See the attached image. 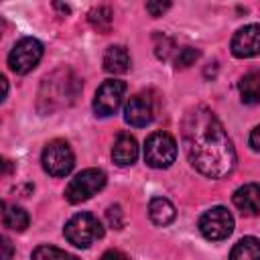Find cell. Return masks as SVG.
<instances>
[{"label":"cell","mask_w":260,"mask_h":260,"mask_svg":"<svg viewBox=\"0 0 260 260\" xmlns=\"http://www.w3.org/2000/svg\"><path fill=\"white\" fill-rule=\"evenodd\" d=\"M183 146L189 162L209 179H221L236 167V148L217 116L195 106L183 120Z\"/></svg>","instance_id":"6da1fadb"},{"label":"cell","mask_w":260,"mask_h":260,"mask_svg":"<svg viewBox=\"0 0 260 260\" xmlns=\"http://www.w3.org/2000/svg\"><path fill=\"white\" fill-rule=\"evenodd\" d=\"M81 89V79L71 69H57L47 75L39 89V110L51 114L55 110L67 108L75 102Z\"/></svg>","instance_id":"7a4b0ae2"},{"label":"cell","mask_w":260,"mask_h":260,"mask_svg":"<svg viewBox=\"0 0 260 260\" xmlns=\"http://www.w3.org/2000/svg\"><path fill=\"white\" fill-rule=\"evenodd\" d=\"M63 234L69 240V244H73L77 248H89L95 240H100L104 236V228L95 215L81 211L65 223Z\"/></svg>","instance_id":"3957f363"},{"label":"cell","mask_w":260,"mask_h":260,"mask_svg":"<svg viewBox=\"0 0 260 260\" xmlns=\"http://www.w3.org/2000/svg\"><path fill=\"white\" fill-rule=\"evenodd\" d=\"M177 158V142L169 132H152L144 142V160L152 169H169Z\"/></svg>","instance_id":"277c9868"},{"label":"cell","mask_w":260,"mask_h":260,"mask_svg":"<svg viewBox=\"0 0 260 260\" xmlns=\"http://www.w3.org/2000/svg\"><path fill=\"white\" fill-rule=\"evenodd\" d=\"M106 185V173L100 171V169H85L81 173H77L67 189H65V199L69 203H81V201H87L91 199L98 191H102Z\"/></svg>","instance_id":"5b68a950"},{"label":"cell","mask_w":260,"mask_h":260,"mask_svg":"<svg viewBox=\"0 0 260 260\" xmlns=\"http://www.w3.org/2000/svg\"><path fill=\"white\" fill-rule=\"evenodd\" d=\"M41 162H43V169L51 177H65L71 173L75 165V156H73L71 146L65 140H53L45 146Z\"/></svg>","instance_id":"8992f818"},{"label":"cell","mask_w":260,"mask_h":260,"mask_svg":"<svg viewBox=\"0 0 260 260\" xmlns=\"http://www.w3.org/2000/svg\"><path fill=\"white\" fill-rule=\"evenodd\" d=\"M41 57H43V45L32 37H24L12 47L8 55V65L14 73L24 75L39 65Z\"/></svg>","instance_id":"52a82bcc"},{"label":"cell","mask_w":260,"mask_h":260,"mask_svg":"<svg viewBox=\"0 0 260 260\" xmlns=\"http://www.w3.org/2000/svg\"><path fill=\"white\" fill-rule=\"evenodd\" d=\"M126 95V83L120 79H106L93 98V112L100 118H108L118 112Z\"/></svg>","instance_id":"ba28073f"},{"label":"cell","mask_w":260,"mask_h":260,"mask_svg":"<svg viewBox=\"0 0 260 260\" xmlns=\"http://www.w3.org/2000/svg\"><path fill=\"white\" fill-rule=\"evenodd\" d=\"M199 230L203 234V238L211 240V242H219V240H225L232 232H234V217L232 213L217 205V207H211L209 211H205L199 219Z\"/></svg>","instance_id":"9c48e42d"},{"label":"cell","mask_w":260,"mask_h":260,"mask_svg":"<svg viewBox=\"0 0 260 260\" xmlns=\"http://www.w3.org/2000/svg\"><path fill=\"white\" fill-rule=\"evenodd\" d=\"M232 53L240 59L260 55V24H248L232 37Z\"/></svg>","instance_id":"30bf717a"},{"label":"cell","mask_w":260,"mask_h":260,"mask_svg":"<svg viewBox=\"0 0 260 260\" xmlns=\"http://www.w3.org/2000/svg\"><path fill=\"white\" fill-rule=\"evenodd\" d=\"M152 116H154L152 100H150L146 93H136V95H132V98L126 102V108H124V120H126L130 126L142 128V126L150 124Z\"/></svg>","instance_id":"8fae6325"},{"label":"cell","mask_w":260,"mask_h":260,"mask_svg":"<svg viewBox=\"0 0 260 260\" xmlns=\"http://www.w3.org/2000/svg\"><path fill=\"white\" fill-rule=\"evenodd\" d=\"M234 205L248 213V215H256L260 213V183H248V185H242L240 189L234 191V197H232Z\"/></svg>","instance_id":"7c38bea8"},{"label":"cell","mask_w":260,"mask_h":260,"mask_svg":"<svg viewBox=\"0 0 260 260\" xmlns=\"http://www.w3.org/2000/svg\"><path fill=\"white\" fill-rule=\"evenodd\" d=\"M112 158L118 167H128L138 158V144L132 134H118L114 146H112Z\"/></svg>","instance_id":"4fadbf2b"},{"label":"cell","mask_w":260,"mask_h":260,"mask_svg":"<svg viewBox=\"0 0 260 260\" xmlns=\"http://www.w3.org/2000/svg\"><path fill=\"white\" fill-rule=\"evenodd\" d=\"M104 69L108 73H126L130 69L128 49L122 45H112L104 53Z\"/></svg>","instance_id":"5bb4252c"},{"label":"cell","mask_w":260,"mask_h":260,"mask_svg":"<svg viewBox=\"0 0 260 260\" xmlns=\"http://www.w3.org/2000/svg\"><path fill=\"white\" fill-rule=\"evenodd\" d=\"M148 217L154 225H169L175 217H177V211H175V205L165 199V197H152L150 203H148Z\"/></svg>","instance_id":"9a60e30c"},{"label":"cell","mask_w":260,"mask_h":260,"mask_svg":"<svg viewBox=\"0 0 260 260\" xmlns=\"http://www.w3.org/2000/svg\"><path fill=\"white\" fill-rule=\"evenodd\" d=\"M230 260H260V240L254 236L242 238L232 248Z\"/></svg>","instance_id":"2e32d148"},{"label":"cell","mask_w":260,"mask_h":260,"mask_svg":"<svg viewBox=\"0 0 260 260\" xmlns=\"http://www.w3.org/2000/svg\"><path fill=\"white\" fill-rule=\"evenodd\" d=\"M240 95L244 104L260 102V71H250L240 79Z\"/></svg>","instance_id":"e0dca14e"},{"label":"cell","mask_w":260,"mask_h":260,"mask_svg":"<svg viewBox=\"0 0 260 260\" xmlns=\"http://www.w3.org/2000/svg\"><path fill=\"white\" fill-rule=\"evenodd\" d=\"M2 209H4V213H2L4 228L14 230V232H24L28 228V221L30 219H28V213L22 207H16V205L8 207L6 203H2Z\"/></svg>","instance_id":"ac0fdd59"},{"label":"cell","mask_w":260,"mask_h":260,"mask_svg":"<svg viewBox=\"0 0 260 260\" xmlns=\"http://www.w3.org/2000/svg\"><path fill=\"white\" fill-rule=\"evenodd\" d=\"M112 16H114V14H112V10H110L108 6H95V8L89 10V22H91V26L98 28L100 32H108V30H110L112 20H114Z\"/></svg>","instance_id":"d6986e66"},{"label":"cell","mask_w":260,"mask_h":260,"mask_svg":"<svg viewBox=\"0 0 260 260\" xmlns=\"http://www.w3.org/2000/svg\"><path fill=\"white\" fill-rule=\"evenodd\" d=\"M32 260H79V258L71 256L55 246H39L32 252Z\"/></svg>","instance_id":"ffe728a7"},{"label":"cell","mask_w":260,"mask_h":260,"mask_svg":"<svg viewBox=\"0 0 260 260\" xmlns=\"http://www.w3.org/2000/svg\"><path fill=\"white\" fill-rule=\"evenodd\" d=\"M175 49H177V45H175V41L171 37H167V35H154V53H156V57L160 61L171 59V55L175 53Z\"/></svg>","instance_id":"44dd1931"},{"label":"cell","mask_w":260,"mask_h":260,"mask_svg":"<svg viewBox=\"0 0 260 260\" xmlns=\"http://www.w3.org/2000/svg\"><path fill=\"white\" fill-rule=\"evenodd\" d=\"M199 59V51L193 47H183L179 49V53L175 55V67L177 69H187L189 65H193Z\"/></svg>","instance_id":"7402d4cb"},{"label":"cell","mask_w":260,"mask_h":260,"mask_svg":"<svg viewBox=\"0 0 260 260\" xmlns=\"http://www.w3.org/2000/svg\"><path fill=\"white\" fill-rule=\"evenodd\" d=\"M106 219H108V223H110L114 230H122V225H124L122 207H120V205H110L108 211H106Z\"/></svg>","instance_id":"603a6c76"},{"label":"cell","mask_w":260,"mask_h":260,"mask_svg":"<svg viewBox=\"0 0 260 260\" xmlns=\"http://www.w3.org/2000/svg\"><path fill=\"white\" fill-rule=\"evenodd\" d=\"M171 8V2H146V10L150 16H162Z\"/></svg>","instance_id":"cb8c5ba5"},{"label":"cell","mask_w":260,"mask_h":260,"mask_svg":"<svg viewBox=\"0 0 260 260\" xmlns=\"http://www.w3.org/2000/svg\"><path fill=\"white\" fill-rule=\"evenodd\" d=\"M100 260H130V258H128L122 250H108V252L102 254Z\"/></svg>","instance_id":"d4e9b609"},{"label":"cell","mask_w":260,"mask_h":260,"mask_svg":"<svg viewBox=\"0 0 260 260\" xmlns=\"http://www.w3.org/2000/svg\"><path fill=\"white\" fill-rule=\"evenodd\" d=\"M250 146L260 152V126H256L252 130V134H250Z\"/></svg>","instance_id":"484cf974"},{"label":"cell","mask_w":260,"mask_h":260,"mask_svg":"<svg viewBox=\"0 0 260 260\" xmlns=\"http://www.w3.org/2000/svg\"><path fill=\"white\" fill-rule=\"evenodd\" d=\"M2 248H4V254H2V260H10L12 258V244H10V240L4 236L2 238Z\"/></svg>","instance_id":"4316f807"},{"label":"cell","mask_w":260,"mask_h":260,"mask_svg":"<svg viewBox=\"0 0 260 260\" xmlns=\"http://www.w3.org/2000/svg\"><path fill=\"white\" fill-rule=\"evenodd\" d=\"M0 81H2V100H6V93H8V81H6V77H2Z\"/></svg>","instance_id":"83f0119b"}]
</instances>
